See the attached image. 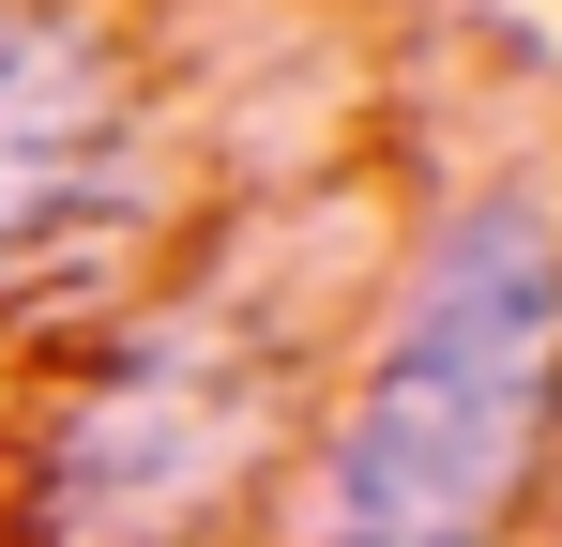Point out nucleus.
<instances>
[{
	"instance_id": "f257e3e1",
	"label": "nucleus",
	"mask_w": 562,
	"mask_h": 547,
	"mask_svg": "<svg viewBox=\"0 0 562 547\" xmlns=\"http://www.w3.org/2000/svg\"><path fill=\"white\" fill-rule=\"evenodd\" d=\"M548 395H562V228L532 198H471L380 335L366 411L335 426L319 547H486L532 487Z\"/></svg>"
},
{
	"instance_id": "f03ea898",
	"label": "nucleus",
	"mask_w": 562,
	"mask_h": 547,
	"mask_svg": "<svg viewBox=\"0 0 562 547\" xmlns=\"http://www.w3.org/2000/svg\"><path fill=\"white\" fill-rule=\"evenodd\" d=\"M228 456H244L228 350L137 335V350L77 395L61 456H46V533H61V547H153V533H183L198 502L228 487Z\"/></svg>"
},
{
	"instance_id": "7ed1b4c3",
	"label": "nucleus",
	"mask_w": 562,
	"mask_h": 547,
	"mask_svg": "<svg viewBox=\"0 0 562 547\" xmlns=\"http://www.w3.org/2000/svg\"><path fill=\"white\" fill-rule=\"evenodd\" d=\"M106 137H122V91H106L92 31L0 0V244H31L46 213H77V182L106 168Z\"/></svg>"
}]
</instances>
